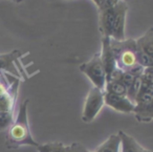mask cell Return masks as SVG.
Returning a JSON list of instances; mask_svg holds the SVG:
<instances>
[{
    "label": "cell",
    "instance_id": "obj_6",
    "mask_svg": "<svg viewBox=\"0 0 153 152\" xmlns=\"http://www.w3.org/2000/svg\"><path fill=\"white\" fill-rule=\"evenodd\" d=\"M115 7V16L114 20H113V25H112V32H111V39L114 40H125L126 35H125V26H126V15H127L128 11V5L127 3L121 0L119 3L114 5Z\"/></svg>",
    "mask_w": 153,
    "mask_h": 152
},
{
    "label": "cell",
    "instance_id": "obj_18",
    "mask_svg": "<svg viewBox=\"0 0 153 152\" xmlns=\"http://www.w3.org/2000/svg\"><path fill=\"white\" fill-rule=\"evenodd\" d=\"M94 2V4L98 7L99 10L103 9V7H105V3H106V0H92Z\"/></svg>",
    "mask_w": 153,
    "mask_h": 152
},
{
    "label": "cell",
    "instance_id": "obj_12",
    "mask_svg": "<svg viewBox=\"0 0 153 152\" xmlns=\"http://www.w3.org/2000/svg\"><path fill=\"white\" fill-rule=\"evenodd\" d=\"M134 116L140 123H149L153 120V100L145 105L135 106Z\"/></svg>",
    "mask_w": 153,
    "mask_h": 152
},
{
    "label": "cell",
    "instance_id": "obj_16",
    "mask_svg": "<svg viewBox=\"0 0 153 152\" xmlns=\"http://www.w3.org/2000/svg\"><path fill=\"white\" fill-rule=\"evenodd\" d=\"M88 151L89 150L86 149L79 142H74V143L70 144L69 146H66V149H65V152H88Z\"/></svg>",
    "mask_w": 153,
    "mask_h": 152
},
{
    "label": "cell",
    "instance_id": "obj_4",
    "mask_svg": "<svg viewBox=\"0 0 153 152\" xmlns=\"http://www.w3.org/2000/svg\"><path fill=\"white\" fill-rule=\"evenodd\" d=\"M104 92L105 91L92 86L89 89L85 103H84L83 112H82V120L85 123H91L98 116L103 106L104 102Z\"/></svg>",
    "mask_w": 153,
    "mask_h": 152
},
{
    "label": "cell",
    "instance_id": "obj_19",
    "mask_svg": "<svg viewBox=\"0 0 153 152\" xmlns=\"http://www.w3.org/2000/svg\"><path fill=\"white\" fill-rule=\"evenodd\" d=\"M11 1H13V2H15V3H21L24 0H11Z\"/></svg>",
    "mask_w": 153,
    "mask_h": 152
},
{
    "label": "cell",
    "instance_id": "obj_1",
    "mask_svg": "<svg viewBox=\"0 0 153 152\" xmlns=\"http://www.w3.org/2000/svg\"><path fill=\"white\" fill-rule=\"evenodd\" d=\"M30 100H24L19 106L17 116L7 129L5 136V146L9 149H17L21 146H34L38 147L39 143L34 139L30 129L27 118V107Z\"/></svg>",
    "mask_w": 153,
    "mask_h": 152
},
{
    "label": "cell",
    "instance_id": "obj_11",
    "mask_svg": "<svg viewBox=\"0 0 153 152\" xmlns=\"http://www.w3.org/2000/svg\"><path fill=\"white\" fill-rule=\"evenodd\" d=\"M122 142L119 133L111 134L105 142L97 147L94 152H121Z\"/></svg>",
    "mask_w": 153,
    "mask_h": 152
},
{
    "label": "cell",
    "instance_id": "obj_13",
    "mask_svg": "<svg viewBox=\"0 0 153 152\" xmlns=\"http://www.w3.org/2000/svg\"><path fill=\"white\" fill-rule=\"evenodd\" d=\"M105 91L113 93V95L127 97V87L119 79H110V80L107 81Z\"/></svg>",
    "mask_w": 153,
    "mask_h": 152
},
{
    "label": "cell",
    "instance_id": "obj_8",
    "mask_svg": "<svg viewBox=\"0 0 153 152\" xmlns=\"http://www.w3.org/2000/svg\"><path fill=\"white\" fill-rule=\"evenodd\" d=\"M104 102L105 105L112 108L113 110L123 113H133L135 104L131 102L127 97L113 95L110 92H104Z\"/></svg>",
    "mask_w": 153,
    "mask_h": 152
},
{
    "label": "cell",
    "instance_id": "obj_7",
    "mask_svg": "<svg viewBox=\"0 0 153 152\" xmlns=\"http://www.w3.org/2000/svg\"><path fill=\"white\" fill-rule=\"evenodd\" d=\"M22 56L23 54L18 49H15L9 54H0V75L9 72L10 75L20 80L21 74H20L16 63Z\"/></svg>",
    "mask_w": 153,
    "mask_h": 152
},
{
    "label": "cell",
    "instance_id": "obj_3",
    "mask_svg": "<svg viewBox=\"0 0 153 152\" xmlns=\"http://www.w3.org/2000/svg\"><path fill=\"white\" fill-rule=\"evenodd\" d=\"M79 69L87 77L94 87L105 91L107 83V74L104 64L101 59L100 53H97L87 62H84L79 66Z\"/></svg>",
    "mask_w": 153,
    "mask_h": 152
},
{
    "label": "cell",
    "instance_id": "obj_17",
    "mask_svg": "<svg viewBox=\"0 0 153 152\" xmlns=\"http://www.w3.org/2000/svg\"><path fill=\"white\" fill-rule=\"evenodd\" d=\"M121 0H106V3H105V7H114L117 3H119ZM103 7V9H104Z\"/></svg>",
    "mask_w": 153,
    "mask_h": 152
},
{
    "label": "cell",
    "instance_id": "obj_20",
    "mask_svg": "<svg viewBox=\"0 0 153 152\" xmlns=\"http://www.w3.org/2000/svg\"><path fill=\"white\" fill-rule=\"evenodd\" d=\"M88 152H94V151H88Z\"/></svg>",
    "mask_w": 153,
    "mask_h": 152
},
{
    "label": "cell",
    "instance_id": "obj_5",
    "mask_svg": "<svg viewBox=\"0 0 153 152\" xmlns=\"http://www.w3.org/2000/svg\"><path fill=\"white\" fill-rule=\"evenodd\" d=\"M137 63L144 68H153V28L135 40Z\"/></svg>",
    "mask_w": 153,
    "mask_h": 152
},
{
    "label": "cell",
    "instance_id": "obj_10",
    "mask_svg": "<svg viewBox=\"0 0 153 152\" xmlns=\"http://www.w3.org/2000/svg\"><path fill=\"white\" fill-rule=\"evenodd\" d=\"M117 133H119L122 142L121 152H152L151 150L143 147L135 139H133L131 135L124 132L123 130H120Z\"/></svg>",
    "mask_w": 153,
    "mask_h": 152
},
{
    "label": "cell",
    "instance_id": "obj_9",
    "mask_svg": "<svg viewBox=\"0 0 153 152\" xmlns=\"http://www.w3.org/2000/svg\"><path fill=\"white\" fill-rule=\"evenodd\" d=\"M101 59L104 64L105 70L107 74V80L117 69V62H115L114 55L110 46V38L109 37H102V51L100 53Z\"/></svg>",
    "mask_w": 153,
    "mask_h": 152
},
{
    "label": "cell",
    "instance_id": "obj_2",
    "mask_svg": "<svg viewBox=\"0 0 153 152\" xmlns=\"http://www.w3.org/2000/svg\"><path fill=\"white\" fill-rule=\"evenodd\" d=\"M110 46L114 55L117 67L123 72H128L137 63L136 43L134 39L114 40L110 38Z\"/></svg>",
    "mask_w": 153,
    "mask_h": 152
},
{
    "label": "cell",
    "instance_id": "obj_15",
    "mask_svg": "<svg viewBox=\"0 0 153 152\" xmlns=\"http://www.w3.org/2000/svg\"><path fill=\"white\" fill-rule=\"evenodd\" d=\"M14 112L0 111V131L7 130L14 122Z\"/></svg>",
    "mask_w": 153,
    "mask_h": 152
},
{
    "label": "cell",
    "instance_id": "obj_14",
    "mask_svg": "<svg viewBox=\"0 0 153 152\" xmlns=\"http://www.w3.org/2000/svg\"><path fill=\"white\" fill-rule=\"evenodd\" d=\"M37 149L38 152H65L66 146L61 142H49L45 144H39Z\"/></svg>",
    "mask_w": 153,
    "mask_h": 152
}]
</instances>
